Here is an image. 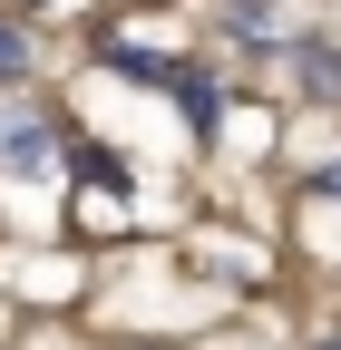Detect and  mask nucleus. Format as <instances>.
<instances>
[{"label": "nucleus", "instance_id": "obj_1", "mask_svg": "<svg viewBox=\"0 0 341 350\" xmlns=\"http://www.w3.org/2000/svg\"><path fill=\"white\" fill-rule=\"evenodd\" d=\"M0 175H49V126L39 117H0Z\"/></svg>", "mask_w": 341, "mask_h": 350}, {"label": "nucleus", "instance_id": "obj_2", "mask_svg": "<svg viewBox=\"0 0 341 350\" xmlns=\"http://www.w3.org/2000/svg\"><path fill=\"white\" fill-rule=\"evenodd\" d=\"M20 78H29V29L0 20V88H20Z\"/></svg>", "mask_w": 341, "mask_h": 350}, {"label": "nucleus", "instance_id": "obj_3", "mask_svg": "<svg viewBox=\"0 0 341 350\" xmlns=\"http://www.w3.org/2000/svg\"><path fill=\"white\" fill-rule=\"evenodd\" d=\"M234 39H273V10H264V0H234Z\"/></svg>", "mask_w": 341, "mask_h": 350}, {"label": "nucleus", "instance_id": "obj_4", "mask_svg": "<svg viewBox=\"0 0 341 350\" xmlns=\"http://www.w3.org/2000/svg\"><path fill=\"white\" fill-rule=\"evenodd\" d=\"M312 185H322V195H341V165H322V175H312Z\"/></svg>", "mask_w": 341, "mask_h": 350}, {"label": "nucleus", "instance_id": "obj_5", "mask_svg": "<svg viewBox=\"0 0 341 350\" xmlns=\"http://www.w3.org/2000/svg\"><path fill=\"white\" fill-rule=\"evenodd\" d=\"M312 350H341V331H322V340H312Z\"/></svg>", "mask_w": 341, "mask_h": 350}]
</instances>
